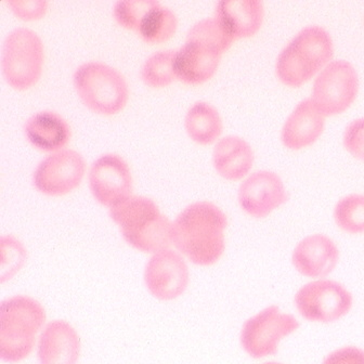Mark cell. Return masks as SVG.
Here are the masks:
<instances>
[{
    "mask_svg": "<svg viewBox=\"0 0 364 364\" xmlns=\"http://www.w3.org/2000/svg\"><path fill=\"white\" fill-rule=\"evenodd\" d=\"M343 144L353 156L364 159V117L353 119L346 126Z\"/></svg>",
    "mask_w": 364,
    "mask_h": 364,
    "instance_id": "obj_29",
    "label": "cell"
},
{
    "mask_svg": "<svg viewBox=\"0 0 364 364\" xmlns=\"http://www.w3.org/2000/svg\"><path fill=\"white\" fill-rule=\"evenodd\" d=\"M262 364H282V363H278V362H267V363H262Z\"/></svg>",
    "mask_w": 364,
    "mask_h": 364,
    "instance_id": "obj_31",
    "label": "cell"
},
{
    "mask_svg": "<svg viewBox=\"0 0 364 364\" xmlns=\"http://www.w3.org/2000/svg\"><path fill=\"white\" fill-rule=\"evenodd\" d=\"M1 244V280L11 279L14 273L24 264L26 258V250L14 235H3L0 239Z\"/></svg>",
    "mask_w": 364,
    "mask_h": 364,
    "instance_id": "obj_27",
    "label": "cell"
},
{
    "mask_svg": "<svg viewBox=\"0 0 364 364\" xmlns=\"http://www.w3.org/2000/svg\"><path fill=\"white\" fill-rule=\"evenodd\" d=\"M45 45L38 33L18 26L8 33L1 46L0 66L12 88L26 90L34 86L43 73Z\"/></svg>",
    "mask_w": 364,
    "mask_h": 364,
    "instance_id": "obj_6",
    "label": "cell"
},
{
    "mask_svg": "<svg viewBox=\"0 0 364 364\" xmlns=\"http://www.w3.org/2000/svg\"><path fill=\"white\" fill-rule=\"evenodd\" d=\"M237 200L246 214L254 218H264L287 202V192L278 173L257 171L242 181Z\"/></svg>",
    "mask_w": 364,
    "mask_h": 364,
    "instance_id": "obj_13",
    "label": "cell"
},
{
    "mask_svg": "<svg viewBox=\"0 0 364 364\" xmlns=\"http://www.w3.org/2000/svg\"><path fill=\"white\" fill-rule=\"evenodd\" d=\"M187 262L175 250H159L153 254L144 269L146 289L159 301H173L185 293L189 284Z\"/></svg>",
    "mask_w": 364,
    "mask_h": 364,
    "instance_id": "obj_12",
    "label": "cell"
},
{
    "mask_svg": "<svg viewBox=\"0 0 364 364\" xmlns=\"http://www.w3.org/2000/svg\"><path fill=\"white\" fill-rule=\"evenodd\" d=\"M295 305L308 321L328 323L348 314L353 297L343 285L322 279L301 287L296 294Z\"/></svg>",
    "mask_w": 364,
    "mask_h": 364,
    "instance_id": "obj_10",
    "label": "cell"
},
{
    "mask_svg": "<svg viewBox=\"0 0 364 364\" xmlns=\"http://www.w3.org/2000/svg\"><path fill=\"white\" fill-rule=\"evenodd\" d=\"M291 314H283L277 306H271L248 318L241 331L244 350L255 359L274 355L284 337L299 328Z\"/></svg>",
    "mask_w": 364,
    "mask_h": 364,
    "instance_id": "obj_8",
    "label": "cell"
},
{
    "mask_svg": "<svg viewBox=\"0 0 364 364\" xmlns=\"http://www.w3.org/2000/svg\"><path fill=\"white\" fill-rule=\"evenodd\" d=\"M334 55V43L330 33L321 26L301 28L277 58L278 77L291 87H299L309 80L330 63Z\"/></svg>",
    "mask_w": 364,
    "mask_h": 364,
    "instance_id": "obj_3",
    "label": "cell"
},
{
    "mask_svg": "<svg viewBox=\"0 0 364 364\" xmlns=\"http://www.w3.org/2000/svg\"><path fill=\"white\" fill-rule=\"evenodd\" d=\"M359 91V75L351 62L332 60L314 78L311 97L326 117L346 111Z\"/></svg>",
    "mask_w": 364,
    "mask_h": 364,
    "instance_id": "obj_7",
    "label": "cell"
},
{
    "mask_svg": "<svg viewBox=\"0 0 364 364\" xmlns=\"http://www.w3.org/2000/svg\"><path fill=\"white\" fill-rule=\"evenodd\" d=\"M227 225V216L214 203H192L173 223V244L192 264L212 266L225 252Z\"/></svg>",
    "mask_w": 364,
    "mask_h": 364,
    "instance_id": "obj_1",
    "label": "cell"
},
{
    "mask_svg": "<svg viewBox=\"0 0 364 364\" xmlns=\"http://www.w3.org/2000/svg\"><path fill=\"white\" fill-rule=\"evenodd\" d=\"M186 39L204 43L223 55L230 48L233 41H235L214 16L200 18L194 23L188 30Z\"/></svg>",
    "mask_w": 364,
    "mask_h": 364,
    "instance_id": "obj_24",
    "label": "cell"
},
{
    "mask_svg": "<svg viewBox=\"0 0 364 364\" xmlns=\"http://www.w3.org/2000/svg\"><path fill=\"white\" fill-rule=\"evenodd\" d=\"M176 49H163L151 53L140 68V77L144 84L153 88L168 86L176 76L175 60Z\"/></svg>",
    "mask_w": 364,
    "mask_h": 364,
    "instance_id": "obj_23",
    "label": "cell"
},
{
    "mask_svg": "<svg viewBox=\"0 0 364 364\" xmlns=\"http://www.w3.org/2000/svg\"><path fill=\"white\" fill-rule=\"evenodd\" d=\"M46 321L45 308L30 296L16 295L0 306V357L14 364L34 350L37 335Z\"/></svg>",
    "mask_w": 364,
    "mask_h": 364,
    "instance_id": "obj_4",
    "label": "cell"
},
{
    "mask_svg": "<svg viewBox=\"0 0 364 364\" xmlns=\"http://www.w3.org/2000/svg\"><path fill=\"white\" fill-rule=\"evenodd\" d=\"M185 128L196 144H210L223 134V117L212 103L198 101L186 113Z\"/></svg>",
    "mask_w": 364,
    "mask_h": 364,
    "instance_id": "obj_21",
    "label": "cell"
},
{
    "mask_svg": "<svg viewBox=\"0 0 364 364\" xmlns=\"http://www.w3.org/2000/svg\"><path fill=\"white\" fill-rule=\"evenodd\" d=\"M214 16L237 41L253 36L264 22V6L262 0H219Z\"/></svg>",
    "mask_w": 364,
    "mask_h": 364,
    "instance_id": "obj_18",
    "label": "cell"
},
{
    "mask_svg": "<svg viewBox=\"0 0 364 364\" xmlns=\"http://www.w3.org/2000/svg\"><path fill=\"white\" fill-rule=\"evenodd\" d=\"M223 53L198 41L186 39L185 43L176 49V76L188 85L203 84L210 80L220 64Z\"/></svg>",
    "mask_w": 364,
    "mask_h": 364,
    "instance_id": "obj_15",
    "label": "cell"
},
{
    "mask_svg": "<svg viewBox=\"0 0 364 364\" xmlns=\"http://www.w3.org/2000/svg\"><path fill=\"white\" fill-rule=\"evenodd\" d=\"M334 219L341 229L353 235L364 232V196L349 194L335 205Z\"/></svg>",
    "mask_w": 364,
    "mask_h": 364,
    "instance_id": "obj_25",
    "label": "cell"
},
{
    "mask_svg": "<svg viewBox=\"0 0 364 364\" xmlns=\"http://www.w3.org/2000/svg\"><path fill=\"white\" fill-rule=\"evenodd\" d=\"M88 182L95 200L105 208H113L132 196L129 165L115 153H105L95 159L89 168Z\"/></svg>",
    "mask_w": 364,
    "mask_h": 364,
    "instance_id": "obj_11",
    "label": "cell"
},
{
    "mask_svg": "<svg viewBox=\"0 0 364 364\" xmlns=\"http://www.w3.org/2000/svg\"><path fill=\"white\" fill-rule=\"evenodd\" d=\"M73 84L85 105L103 115L119 113L129 99L125 76L102 61H87L78 65L73 73Z\"/></svg>",
    "mask_w": 364,
    "mask_h": 364,
    "instance_id": "obj_5",
    "label": "cell"
},
{
    "mask_svg": "<svg viewBox=\"0 0 364 364\" xmlns=\"http://www.w3.org/2000/svg\"><path fill=\"white\" fill-rule=\"evenodd\" d=\"M339 258L338 248L324 235H311L301 240L293 252L296 270L309 278L321 279L334 270Z\"/></svg>",
    "mask_w": 364,
    "mask_h": 364,
    "instance_id": "obj_17",
    "label": "cell"
},
{
    "mask_svg": "<svg viewBox=\"0 0 364 364\" xmlns=\"http://www.w3.org/2000/svg\"><path fill=\"white\" fill-rule=\"evenodd\" d=\"M254 150L242 136L229 134L223 136L213 150L215 171L225 179L235 181L248 176L253 167Z\"/></svg>",
    "mask_w": 364,
    "mask_h": 364,
    "instance_id": "obj_20",
    "label": "cell"
},
{
    "mask_svg": "<svg viewBox=\"0 0 364 364\" xmlns=\"http://www.w3.org/2000/svg\"><path fill=\"white\" fill-rule=\"evenodd\" d=\"M322 364H364V351L357 347H343L331 353Z\"/></svg>",
    "mask_w": 364,
    "mask_h": 364,
    "instance_id": "obj_30",
    "label": "cell"
},
{
    "mask_svg": "<svg viewBox=\"0 0 364 364\" xmlns=\"http://www.w3.org/2000/svg\"><path fill=\"white\" fill-rule=\"evenodd\" d=\"M6 4L18 18L26 21L43 18L49 8L47 0H7Z\"/></svg>",
    "mask_w": 364,
    "mask_h": 364,
    "instance_id": "obj_28",
    "label": "cell"
},
{
    "mask_svg": "<svg viewBox=\"0 0 364 364\" xmlns=\"http://www.w3.org/2000/svg\"><path fill=\"white\" fill-rule=\"evenodd\" d=\"M326 117L310 97L299 101L283 124V144L291 150H299L314 144L323 132Z\"/></svg>",
    "mask_w": 364,
    "mask_h": 364,
    "instance_id": "obj_14",
    "label": "cell"
},
{
    "mask_svg": "<svg viewBox=\"0 0 364 364\" xmlns=\"http://www.w3.org/2000/svg\"><path fill=\"white\" fill-rule=\"evenodd\" d=\"M109 217L124 240L142 253L155 254L173 244V223L152 198L130 196L109 208Z\"/></svg>",
    "mask_w": 364,
    "mask_h": 364,
    "instance_id": "obj_2",
    "label": "cell"
},
{
    "mask_svg": "<svg viewBox=\"0 0 364 364\" xmlns=\"http://www.w3.org/2000/svg\"><path fill=\"white\" fill-rule=\"evenodd\" d=\"M24 134L32 146L45 152L65 148L71 139V126L61 114L43 109L32 114L23 126Z\"/></svg>",
    "mask_w": 364,
    "mask_h": 364,
    "instance_id": "obj_19",
    "label": "cell"
},
{
    "mask_svg": "<svg viewBox=\"0 0 364 364\" xmlns=\"http://www.w3.org/2000/svg\"><path fill=\"white\" fill-rule=\"evenodd\" d=\"M157 3L159 0H117L112 14L119 26L138 32L146 14Z\"/></svg>",
    "mask_w": 364,
    "mask_h": 364,
    "instance_id": "obj_26",
    "label": "cell"
},
{
    "mask_svg": "<svg viewBox=\"0 0 364 364\" xmlns=\"http://www.w3.org/2000/svg\"><path fill=\"white\" fill-rule=\"evenodd\" d=\"M177 28V14L159 1L146 14L136 33L146 43H162L175 35Z\"/></svg>",
    "mask_w": 364,
    "mask_h": 364,
    "instance_id": "obj_22",
    "label": "cell"
},
{
    "mask_svg": "<svg viewBox=\"0 0 364 364\" xmlns=\"http://www.w3.org/2000/svg\"><path fill=\"white\" fill-rule=\"evenodd\" d=\"M80 339L75 328L63 320L47 324L39 337V364H77Z\"/></svg>",
    "mask_w": 364,
    "mask_h": 364,
    "instance_id": "obj_16",
    "label": "cell"
},
{
    "mask_svg": "<svg viewBox=\"0 0 364 364\" xmlns=\"http://www.w3.org/2000/svg\"><path fill=\"white\" fill-rule=\"evenodd\" d=\"M85 173L84 156L74 149L63 148L41 159L33 173V183L46 196H65L80 185Z\"/></svg>",
    "mask_w": 364,
    "mask_h": 364,
    "instance_id": "obj_9",
    "label": "cell"
}]
</instances>
